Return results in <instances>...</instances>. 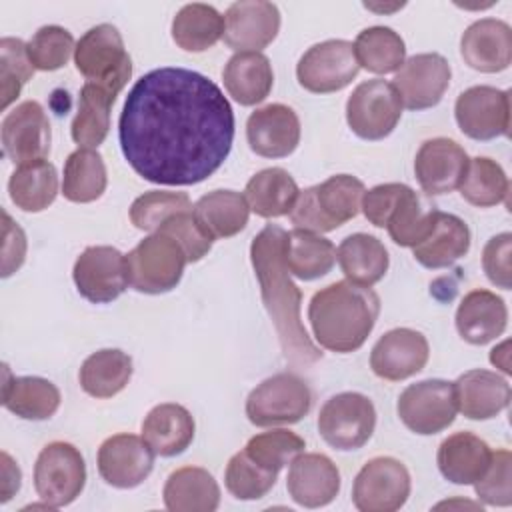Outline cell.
<instances>
[{
    "label": "cell",
    "instance_id": "6da1fadb",
    "mask_svg": "<svg viewBox=\"0 0 512 512\" xmlns=\"http://www.w3.org/2000/svg\"><path fill=\"white\" fill-rule=\"evenodd\" d=\"M118 138L138 176L164 186H190L212 176L228 158L234 112L208 76L164 66L130 88Z\"/></svg>",
    "mask_w": 512,
    "mask_h": 512
},
{
    "label": "cell",
    "instance_id": "7a4b0ae2",
    "mask_svg": "<svg viewBox=\"0 0 512 512\" xmlns=\"http://www.w3.org/2000/svg\"><path fill=\"white\" fill-rule=\"evenodd\" d=\"M284 240V228L276 224L264 226L250 244V260L260 282L262 302L274 322L284 358L294 366H308L320 360L322 352L314 346L302 324V294L290 280V272L284 264Z\"/></svg>",
    "mask_w": 512,
    "mask_h": 512
},
{
    "label": "cell",
    "instance_id": "3957f363",
    "mask_svg": "<svg viewBox=\"0 0 512 512\" xmlns=\"http://www.w3.org/2000/svg\"><path fill=\"white\" fill-rule=\"evenodd\" d=\"M378 314V294L350 280L328 284L308 304V320L316 342L338 354L362 348L376 326Z\"/></svg>",
    "mask_w": 512,
    "mask_h": 512
},
{
    "label": "cell",
    "instance_id": "277c9868",
    "mask_svg": "<svg viewBox=\"0 0 512 512\" xmlns=\"http://www.w3.org/2000/svg\"><path fill=\"white\" fill-rule=\"evenodd\" d=\"M362 212L376 228H386L394 244L404 248L418 246L434 226L436 208L406 184L388 182L364 192Z\"/></svg>",
    "mask_w": 512,
    "mask_h": 512
},
{
    "label": "cell",
    "instance_id": "5b68a950",
    "mask_svg": "<svg viewBox=\"0 0 512 512\" xmlns=\"http://www.w3.org/2000/svg\"><path fill=\"white\" fill-rule=\"evenodd\" d=\"M364 184L350 174H336L302 190L290 210L296 228L310 232H330L352 220L362 206Z\"/></svg>",
    "mask_w": 512,
    "mask_h": 512
},
{
    "label": "cell",
    "instance_id": "8992f818",
    "mask_svg": "<svg viewBox=\"0 0 512 512\" xmlns=\"http://www.w3.org/2000/svg\"><path fill=\"white\" fill-rule=\"evenodd\" d=\"M74 64L86 82L102 84L116 96L132 76V60L112 24H98L84 32L74 48Z\"/></svg>",
    "mask_w": 512,
    "mask_h": 512
},
{
    "label": "cell",
    "instance_id": "52a82bcc",
    "mask_svg": "<svg viewBox=\"0 0 512 512\" xmlns=\"http://www.w3.org/2000/svg\"><path fill=\"white\" fill-rule=\"evenodd\" d=\"M188 258L184 248L168 234L154 232L128 254V282L144 294H164L178 286Z\"/></svg>",
    "mask_w": 512,
    "mask_h": 512
},
{
    "label": "cell",
    "instance_id": "ba28073f",
    "mask_svg": "<svg viewBox=\"0 0 512 512\" xmlns=\"http://www.w3.org/2000/svg\"><path fill=\"white\" fill-rule=\"evenodd\" d=\"M312 408L308 384L292 372H278L262 380L246 398V416L254 426L296 424Z\"/></svg>",
    "mask_w": 512,
    "mask_h": 512
},
{
    "label": "cell",
    "instance_id": "9c48e42d",
    "mask_svg": "<svg viewBox=\"0 0 512 512\" xmlns=\"http://www.w3.org/2000/svg\"><path fill=\"white\" fill-rule=\"evenodd\" d=\"M376 428V408L360 392H340L328 398L318 414V432L334 450L362 448Z\"/></svg>",
    "mask_w": 512,
    "mask_h": 512
},
{
    "label": "cell",
    "instance_id": "30bf717a",
    "mask_svg": "<svg viewBox=\"0 0 512 512\" xmlns=\"http://www.w3.org/2000/svg\"><path fill=\"white\" fill-rule=\"evenodd\" d=\"M86 484V464L80 450L70 442L46 444L34 464V488L52 508L74 502Z\"/></svg>",
    "mask_w": 512,
    "mask_h": 512
},
{
    "label": "cell",
    "instance_id": "8fae6325",
    "mask_svg": "<svg viewBox=\"0 0 512 512\" xmlns=\"http://www.w3.org/2000/svg\"><path fill=\"white\" fill-rule=\"evenodd\" d=\"M402 108L396 88L382 78H372L352 90L346 102V122L358 138L382 140L396 128Z\"/></svg>",
    "mask_w": 512,
    "mask_h": 512
},
{
    "label": "cell",
    "instance_id": "7c38bea8",
    "mask_svg": "<svg viewBox=\"0 0 512 512\" xmlns=\"http://www.w3.org/2000/svg\"><path fill=\"white\" fill-rule=\"evenodd\" d=\"M454 382L430 378L410 384L398 398V416L402 424L420 434L432 436L446 430L456 418Z\"/></svg>",
    "mask_w": 512,
    "mask_h": 512
},
{
    "label": "cell",
    "instance_id": "4fadbf2b",
    "mask_svg": "<svg viewBox=\"0 0 512 512\" xmlns=\"http://www.w3.org/2000/svg\"><path fill=\"white\" fill-rule=\"evenodd\" d=\"M408 496V468L392 456L368 460L352 486V502L360 512H394L406 504Z\"/></svg>",
    "mask_w": 512,
    "mask_h": 512
},
{
    "label": "cell",
    "instance_id": "5bb4252c",
    "mask_svg": "<svg viewBox=\"0 0 512 512\" xmlns=\"http://www.w3.org/2000/svg\"><path fill=\"white\" fill-rule=\"evenodd\" d=\"M360 66L352 42L324 40L310 46L296 64L300 86L314 94H330L346 88L358 74Z\"/></svg>",
    "mask_w": 512,
    "mask_h": 512
},
{
    "label": "cell",
    "instance_id": "9a60e30c",
    "mask_svg": "<svg viewBox=\"0 0 512 512\" xmlns=\"http://www.w3.org/2000/svg\"><path fill=\"white\" fill-rule=\"evenodd\" d=\"M72 278L82 298L108 304L128 288L126 256L114 246H88L74 262Z\"/></svg>",
    "mask_w": 512,
    "mask_h": 512
},
{
    "label": "cell",
    "instance_id": "2e32d148",
    "mask_svg": "<svg viewBox=\"0 0 512 512\" xmlns=\"http://www.w3.org/2000/svg\"><path fill=\"white\" fill-rule=\"evenodd\" d=\"M458 128L472 140H492L508 136L510 94L494 86H472L454 104Z\"/></svg>",
    "mask_w": 512,
    "mask_h": 512
},
{
    "label": "cell",
    "instance_id": "e0dca14e",
    "mask_svg": "<svg viewBox=\"0 0 512 512\" xmlns=\"http://www.w3.org/2000/svg\"><path fill=\"white\" fill-rule=\"evenodd\" d=\"M450 76V64L442 54L424 52L404 60L392 86L396 88L404 108L426 110L442 100L450 86Z\"/></svg>",
    "mask_w": 512,
    "mask_h": 512
},
{
    "label": "cell",
    "instance_id": "ac0fdd59",
    "mask_svg": "<svg viewBox=\"0 0 512 512\" xmlns=\"http://www.w3.org/2000/svg\"><path fill=\"white\" fill-rule=\"evenodd\" d=\"M4 154L14 164L44 160L50 152V122L36 100H26L10 110L0 126Z\"/></svg>",
    "mask_w": 512,
    "mask_h": 512
},
{
    "label": "cell",
    "instance_id": "d6986e66",
    "mask_svg": "<svg viewBox=\"0 0 512 512\" xmlns=\"http://www.w3.org/2000/svg\"><path fill=\"white\" fill-rule=\"evenodd\" d=\"M96 464L106 484L126 490L142 484L150 476L154 452L136 434H114L98 448Z\"/></svg>",
    "mask_w": 512,
    "mask_h": 512
},
{
    "label": "cell",
    "instance_id": "ffe728a7",
    "mask_svg": "<svg viewBox=\"0 0 512 512\" xmlns=\"http://www.w3.org/2000/svg\"><path fill=\"white\" fill-rule=\"evenodd\" d=\"M280 30V10L266 0H240L224 14V42L236 52H260Z\"/></svg>",
    "mask_w": 512,
    "mask_h": 512
},
{
    "label": "cell",
    "instance_id": "44dd1931",
    "mask_svg": "<svg viewBox=\"0 0 512 512\" xmlns=\"http://www.w3.org/2000/svg\"><path fill=\"white\" fill-rule=\"evenodd\" d=\"M430 356L428 340L412 328H394L378 338L370 352L372 372L388 382H400L418 374Z\"/></svg>",
    "mask_w": 512,
    "mask_h": 512
},
{
    "label": "cell",
    "instance_id": "7402d4cb",
    "mask_svg": "<svg viewBox=\"0 0 512 512\" xmlns=\"http://www.w3.org/2000/svg\"><path fill=\"white\" fill-rule=\"evenodd\" d=\"M466 150L450 138H432L422 142L414 158V174L420 188L430 194H446L456 190L468 170Z\"/></svg>",
    "mask_w": 512,
    "mask_h": 512
},
{
    "label": "cell",
    "instance_id": "603a6c76",
    "mask_svg": "<svg viewBox=\"0 0 512 512\" xmlns=\"http://www.w3.org/2000/svg\"><path fill=\"white\" fill-rule=\"evenodd\" d=\"M252 152L262 158H286L300 142V120L286 104H268L254 110L246 122Z\"/></svg>",
    "mask_w": 512,
    "mask_h": 512
},
{
    "label": "cell",
    "instance_id": "cb8c5ba5",
    "mask_svg": "<svg viewBox=\"0 0 512 512\" xmlns=\"http://www.w3.org/2000/svg\"><path fill=\"white\" fill-rule=\"evenodd\" d=\"M286 488L296 504L304 508H320L338 496L340 472L328 456L300 452L290 462Z\"/></svg>",
    "mask_w": 512,
    "mask_h": 512
},
{
    "label": "cell",
    "instance_id": "d4e9b609",
    "mask_svg": "<svg viewBox=\"0 0 512 512\" xmlns=\"http://www.w3.org/2000/svg\"><path fill=\"white\" fill-rule=\"evenodd\" d=\"M464 62L478 72H502L512 62V30L504 20L480 18L460 38Z\"/></svg>",
    "mask_w": 512,
    "mask_h": 512
},
{
    "label": "cell",
    "instance_id": "484cf974",
    "mask_svg": "<svg viewBox=\"0 0 512 512\" xmlns=\"http://www.w3.org/2000/svg\"><path fill=\"white\" fill-rule=\"evenodd\" d=\"M508 310L504 300L490 290H470L456 310V330L468 344L484 346L506 330Z\"/></svg>",
    "mask_w": 512,
    "mask_h": 512
},
{
    "label": "cell",
    "instance_id": "4316f807",
    "mask_svg": "<svg viewBox=\"0 0 512 512\" xmlns=\"http://www.w3.org/2000/svg\"><path fill=\"white\" fill-rule=\"evenodd\" d=\"M456 406L470 420H490L510 402V384L490 370H468L454 382Z\"/></svg>",
    "mask_w": 512,
    "mask_h": 512
},
{
    "label": "cell",
    "instance_id": "83f0119b",
    "mask_svg": "<svg viewBox=\"0 0 512 512\" xmlns=\"http://www.w3.org/2000/svg\"><path fill=\"white\" fill-rule=\"evenodd\" d=\"M490 446L472 432H454L438 446L436 462L440 474L452 484H474L488 470Z\"/></svg>",
    "mask_w": 512,
    "mask_h": 512
},
{
    "label": "cell",
    "instance_id": "f1b7e54d",
    "mask_svg": "<svg viewBox=\"0 0 512 512\" xmlns=\"http://www.w3.org/2000/svg\"><path fill=\"white\" fill-rule=\"evenodd\" d=\"M194 418L192 414L174 402L154 406L142 422V438L156 456H178L194 440Z\"/></svg>",
    "mask_w": 512,
    "mask_h": 512
},
{
    "label": "cell",
    "instance_id": "f546056e",
    "mask_svg": "<svg viewBox=\"0 0 512 512\" xmlns=\"http://www.w3.org/2000/svg\"><path fill=\"white\" fill-rule=\"evenodd\" d=\"M60 390L40 376H12L4 366L2 404L24 420H48L60 408Z\"/></svg>",
    "mask_w": 512,
    "mask_h": 512
},
{
    "label": "cell",
    "instance_id": "4dcf8cb0",
    "mask_svg": "<svg viewBox=\"0 0 512 512\" xmlns=\"http://www.w3.org/2000/svg\"><path fill=\"white\" fill-rule=\"evenodd\" d=\"M424 268H448L470 250V230L456 214L436 210L432 232L412 248Z\"/></svg>",
    "mask_w": 512,
    "mask_h": 512
},
{
    "label": "cell",
    "instance_id": "1f68e13d",
    "mask_svg": "<svg viewBox=\"0 0 512 512\" xmlns=\"http://www.w3.org/2000/svg\"><path fill=\"white\" fill-rule=\"evenodd\" d=\"M162 496L172 512H214L220 504V486L208 470L184 466L166 478Z\"/></svg>",
    "mask_w": 512,
    "mask_h": 512
},
{
    "label": "cell",
    "instance_id": "d6a6232c",
    "mask_svg": "<svg viewBox=\"0 0 512 512\" xmlns=\"http://www.w3.org/2000/svg\"><path fill=\"white\" fill-rule=\"evenodd\" d=\"M226 92L242 106H254L266 100L274 84V72L268 56L262 52H236L222 70Z\"/></svg>",
    "mask_w": 512,
    "mask_h": 512
},
{
    "label": "cell",
    "instance_id": "836d02e7",
    "mask_svg": "<svg viewBox=\"0 0 512 512\" xmlns=\"http://www.w3.org/2000/svg\"><path fill=\"white\" fill-rule=\"evenodd\" d=\"M192 214L202 232L214 242L242 232L248 224L250 206L240 192L212 190L194 204Z\"/></svg>",
    "mask_w": 512,
    "mask_h": 512
},
{
    "label": "cell",
    "instance_id": "e575fe53",
    "mask_svg": "<svg viewBox=\"0 0 512 512\" xmlns=\"http://www.w3.org/2000/svg\"><path fill=\"white\" fill-rule=\"evenodd\" d=\"M336 260L350 282L368 288L384 278L390 264L386 246L376 236L364 232L346 236L336 250Z\"/></svg>",
    "mask_w": 512,
    "mask_h": 512
},
{
    "label": "cell",
    "instance_id": "d590c367",
    "mask_svg": "<svg viewBox=\"0 0 512 512\" xmlns=\"http://www.w3.org/2000/svg\"><path fill=\"white\" fill-rule=\"evenodd\" d=\"M336 262L334 244L310 230L294 228L286 232L284 264L300 280H316L332 270Z\"/></svg>",
    "mask_w": 512,
    "mask_h": 512
},
{
    "label": "cell",
    "instance_id": "8d00e7d4",
    "mask_svg": "<svg viewBox=\"0 0 512 512\" xmlns=\"http://www.w3.org/2000/svg\"><path fill=\"white\" fill-rule=\"evenodd\" d=\"M300 190L296 180L284 168H266L254 174L246 188L244 198L250 210L262 218H278L290 214Z\"/></svg>",
    "mask_w": 512,
    "mask_h": 512
},
{
    "label": "cell",
    "instance_id": "74e56055",
    "mask_svg": "<svg viewBox=\"0 0 512 512\" xmlns=\"http://www.w3.org/2000/svg\"><path fill=\"white\" fill-rule=\"evenodd\" d=\"M116 94L96 82H86L80 88L78 112L72 120V140L82 148H98L110 130V108Z\"/></svg>",
    "mask_w": 512,
    "mask_h": 512
},
{
    "label": "cell",
    "instance_id": "f35d334b",
    "mask_svg": "<svg viewBox=\"0 0 512 512\" xmlns=\"http://www.w3.org/2000/svg\"><path fill=\"white\" fill-rule=\"evenodd\" d=\"M132 378V358L118 348H104L90 354L78 372L82 390L92 398H112Z\"/></svg>",
    "mask_w": 512,
    "mask_h": 512
},
{
    "label": "cell",
    "instance_id": "ab89813d",
    "mask_svg": "<svg viewBox=\"0 0 512 512\" xmlns=\"http://www.w3.org/2000/svg\"><path fill=\"white\" fill-rule=\"evenodd\" d=\"M10 200L24 212L46 210L58 194V174L52 162L34 160L20 164L8 180Z\"/></svg>",
    "mask_w": 512,
    "mask_h": 512
},
{
    "label": "cell",
    "instance_id": "60d3db41",
    "mask_svg": "<svg viewBox=\"0 0 512 512\" xmlns=\"http://www.w3.org/2000/svg\"><path fill=\"white\" fill-rule=\"evenodd\" d=\"M224 36V16L208 4H186L172 20V40L186 52H204Z\"/></svg>",
    "mask_w": 512,
    "mask_h": 512
},
{
    "label": "cell",
    "instance_id": "b9f144b4",
    "mask_svg": "<svg viewBox=\"0 0 512 512\" xmlns=\"http://www.w3.org/2000/svg\"><path fill=\"white\" fill-rule=\"evenodd\" d=\"M352 48L358 66L374 74L398 72L406 60L404 40L388 26L364 28Z\"/></svg>",
    "mask_w": 512,
    "mask_h": 512
},
{
    "label": "cell",
    "instance_id": "7bdbcfd3",
    "mask_svg": "<svg viewBox=\"0 0 512 512\" xmlns=\"http://www.w3.org/2000/svg\"><path fill=\"white\" fill-rule=\"evenodd\" d=\"M106 184V166L96 150L78 148L68 156L62 180V194L66 200L76 204L94 202L104 194Z\"/></svg>",
    "mask_w": 512,
    "mask_h": 512
},
{
    "label": "cell",
    "instance_id": "ee69618b",
    "mask_svg": "<svg viewBox=\"0 0 512 512\" xmlns=\"http://www.w3.org/2000/svg\"><path fill=\"white\" fill-rule=\"evenodd\" d=\"M462 198L478 208H490L508 198V176L504 168L486 156H476L468 162L466 176L458 186Z\"/></svg>",
    "mask_w": 512,
    "mask_h": 512
},
{
    "label": "cell",
    "instance_id": "f6af8a7d",
    "mask_svg": "<svg viewBox=\"0 0 512 512\" xmlns=\"http://www.w3.org/2000/svg\"><path fill=\"white\" fill-rule=\"evenodd\" d=\"M244 452L260 468L278 474L288 462L304 452V440L292 430L276 428L252 436L244 446Z\"/></svg>",
    "mask_w": 512,
    "mask_h": 512
},
{
    "label": "cell",
    "instance_id": "bcb514c9",
    "mask_svg": "<svg viewBox=\"0 0 512 512\" xmlns=\"http://www.w3.org/2000/svg\"><path fill=\"white\" fill-rule=\"evenodd\" d=\"M192 202L184 192L170 190H150L138 196L130 206V222L138 230L156 232L170 216L192 210Z\"/></svg>",
    "mask_w": 512,
    "mask_h": 512
},
{
    "label": "cell",
    "instance_id": "7dc6e473",
    "mask_svg": "<svg viewBox=\"0 0 512 512\" xmlns=\"http://www.w3.org/2000/svg\"><path fill=\"white\" fill-rule=\"evenodd\" d=\"M276 478H278V474L260 468L254 460L248 458V454L244 450L236 452L228 460L226 472H224L226 490L238 500L264 498L276 484Z\"/></svg>",
    "mask_w": 512,
    "mask_h": 512
},
{
    "label": "cell",
    "instance_id": "c3c4849f",
    "mask_svg": "<svg viewBox=\"0 0 512 512\" xmlns=\"http://www.w3.org/2000/svg\"><path fill=\"white\" fill-rule=\"evenodd\" d=\"M74 48L76 44L72 34L66 28L56 24L38 28L26 44L28 58L34 70H42V72H52L62 68L68 62Z\"/></svg>",
    "mask_w": 512,
    "mask_h": 512
},
{
    "label": "cell",
    "instance_id": "681fc988",
    "mask_svg": "<svg viewBox=\"0 0 512 512\" xmlns=\"http://www.w3.org/2000/svg\"><path fill=\"white\" fill-rule=\"evenodd\" d=\"M34 66L28 58L26 44L20 38L0 40V80H2V110H6L18 96L22 86L32 78Z\"/></svg>",
    "mask_w": 512,
    "mask_h": 512
},
{
    "label": "cell",
    "instance_id": "f907efd6",
    "mask_svg": "<svg viewBox=\"0 0 512 512\" xmlns=\"http://www.w3.org/2000/svg\"><path fill=\"white\" fill-rule=\"evenodd\" d=\"M512 456L508 450L492 452V460L484 476L474 482L476 496L488 506L506 508L512 504Z\"/></svg>",
    "mask_w": 512,
    "mask_h": 512
},
{
    "label": "cell",
    "instance_id": "816d5d0a",
    "mask_svg": "<svg viewBox=\"0 0 512 512\" xmlns=\"http://www.w3.org/2000/svg\"><path fill=\"white\" fill-rule=\"evenodd\" d=\"M156 232L172 236L184 248L188 262L202 260L212 248V240L202 232L192 210H184L170 216Z\"/></svg>",
    "mask_w": 512,
    "mask_h": 512
},
{
    "label": "cell",
    "instance_id": "f5cc1de1",
    "mask_svg": "<svg viewBox=\"0 0 512 512\" xmlns=\"http://www.w3.org/2000/svg\"><path fill=\"white\" fill-rule=\"evenodd\" d=\"M512 234L502 232L492 236L482 250V268L488 280L502 288L510 290L512 286Z\"/></svg>",
    "mask_w": 512,
    "mask_h": 512
},
{
    "label": "cell",
    "instance_id": "db71d44e",
    "mask_svg": "<svg viewBox=\"0 0 512 512\" xmlns=\"http://www.w3.org/2000/svg\"><path fill=\"white\" fill-rule=\"evenodd\" d=\"M26 256V236L18 224L12 222L8 212H4V248H2V276L14 274Z\"/></svg>",
    "mask_w": 512,
    "mask_h": 512
},
{
    "label": "cell",
    "instance_id": "11a10c76",
    "mask_svg": "<svg viewBox=\"0 0 512 512\" xmlns=\"http://www.w3.org/2000/svg\"><path fill=\"white\" fill-rule=\"evenodd\" d=\"M22 472L8 452H2V496L0 502H8L20 488Z\"/></svg>",
    "mask_w": 512,
    "mask_h": 512
},
{
    "label": "cell",
    "instance_id": "9f6ffc18",
    "mask_svg": "<svg viewBox=\"0 0 512 512\" xmlns=\"http://www.w3.org/2000/svg\"><path fill=\"white\" fill-rule=\"evenodd\" d=\"M508 342H502L498 348H494L492 352H490V362L496 366V368H500L502 372H506V374H510V366H508Z\"/></svg>",
    "mask_w": 512,
    "mask_h": 512
}]
</instances>
